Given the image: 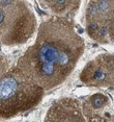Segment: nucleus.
Masks as SVG:
<instances>
[{"label":"nucleus","instance_id":"nucleus-5","mask_svg":"<svg viewBox=\"0 0 114 122\" xmlns=\"http://www.w3.org/2000/svg\"><path fill=\"white\" fill-rule=\"evenodd\" d=\"M106 101H107V98L104 95H102V94H96V95H93L90 98L91 105H92L93 107H96V109L102 107L103 105L106 103Z\"/></svg>","mask_w":114,"mask_h":122},{"label":"nucleus","instance_id":"nucleus-3","mask_svg":"<svg viewBox=\"0 0 114 122\" xmlns=\"http://www.w3.org/2000/svg\"><path fill=\"white\" fill-rule=\"evenodd\" d=\"M0 27L3 46H18L28 42L37 28L36 17L29 2L1 0Z\"/></svg>","mask_w":114,"mask_h":122},{"label":"nucleus","instance_id":"nucleus-7","mask_svg":"<svg viewBox=\"0 0 114 122\" xmlns=\"http://www.w3.org/2000/svg\"><path fill=\"white\" fill-rule=\"evenodd\" d=\"M98 37H105L107 35V27L105 26H101V28L99 29V31L96 32Z\"/></svg>","mask_w":114,"mask_h":122},{"label":"nucleus","instance_id":"nucleus-1","mask_svg":"<svg viewBox=\"0 0 114 122\" xmlns=\"http://www.w3.org/2000/svg\"><path fill=\"white\" fill-rule=\"evenodd\" d=\"M84 48V40L71 21L50 18L41 22L34 43L19 59L17 68L28 80L49 91L71 75Z\"/></svg>","mask_w":114,"mask_h":122},{"label":"nucleus","instance_id":"nucleus-6","mask_svg":"<svg viewBox=\"0 0 114 122\" xmlns=\"http://www.w3.org/2000/svg\"><path fill=\"white\" fill-rule=\"evenodd\" d=\"M96 4H98L99 7V17H102V15H106V14L109 13V10H111V5H112V2L109 1H96Z\"/></svg>","mask_w":114,"mask_h":122},{"label":"nucleus","instance_id":"nucleus-4","mask_svg":"<svg viewBox=\"0 0 114 122\" xmlns=\"http://www.w3.org/2000/svg\"><path fill=\"white\" fill-rule=\"evenodd\" d=\"M44 3L49 5V7L51 9L55 14L59 16H62L64 14L71 12L73 6H77L81 2L78 1H66V0H54V1H43Z\"/></svg>","mask_w":114,"mask_h":122},{"label":"nucleus","instance_id":"nucleus-2","mask_svg":"<svg viewBox=\"0 0 114 122\" xmlns=\"http://www.w3.org/2000/svg\"><path fill=\"white\" fill-rule=\"evenodd\" d=\"M44 90L23 75L18 68H14L1 77L0 81V111L3 118L26 112L41 101Z\"/></svg>","mask_w":114,"mask_h":122}]
</instances>
